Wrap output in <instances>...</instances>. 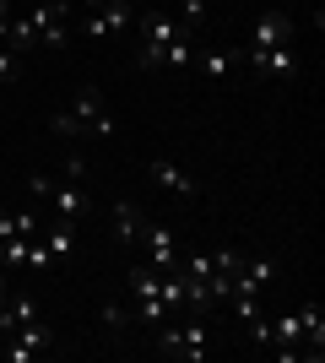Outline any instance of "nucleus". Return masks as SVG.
<instances>
[{
  "mask_svg": "<svg viewBox=\"0 0 325 363\" xmlns=\"http://www.w3.org/2000/svg\"><path fill=\"white\" fill-rule=\"evenodd\" d=\"M179 38H190V28L173 11H147V16H141L136 65H141V71H163V55H169V44H179Z\"/></svg>",
  "mask_w": 325,
  "mask_h": 363,
  "instance_id": "obj_1",
  "label": "nucleus"
},
{
  "mask_svg": "<svg viewBox=\"0 0 325 363\" xmlns=\"http://www.w3.org/2000/svg\"><path fill=\"white\" fill-rule=\"evenodd\" d=\"M136 244H141V260H147L157 277L173 272V266L185 260V250H179V233H173L169 223H141V239H136Z\"/></svg>",
  "mask_w": 325,
  "mask_h": 363,
  "instance_id": "obj_2",
  "label": "nucleus"
},
{
  "mask_svg": "<svg viewBox=\"0 0 325 363\" xmlns=\"http://www.w3.org/2000/svg\"><path fill=\"white\" fill-rule=\"evenodd\" d=\"M206 342H212V331H206L201 320H190V325H163V331H157V352H163V358H185V363H201Z\"/></svg>",
  "mask_w": 325,
  "mask_h": 363,
  "instance_id": "obj_3",
  "label": "nucleus"
},
{
  "mask_svg": "<svg viewBox=\"0 0 325 363\" xmlns=\"http://www.w3.org/2000/svg\"><path fill=\"white\" fill-rule=\"evenodd\" d=\"M71 120H76V136H114V114L103 108V98H98V87H76V104L65 108Z\"/></svg>",
  "mask_w": 325,
  "mask_h": 363,
  "instance_id": "obj_4",
  "label": "nucleus"
},
{
  "mask_svg": "<svg viewBox=\"0 0 325 363\" xmlns=\"http://www.w3.org/2000/svg\"><path fill=\"white\" fill-rule=\"evenodd\" d=\"M130 293H136V303H141V320L147 325H157V320L169 315V303H163V288H157V272L141 260V266H130Z\"/></svg>",
  "mask_w": 325,
  "mask_h": 363,
  "instance_id": "obj_5",
  "label": "nucleus"
},
{
  "mask_svg": "<svg viewBox=\"0 0 325 363\" xmlns=\"http://www.w3.org/2000/svg\"><path fill=\"white\" fill-rule=\"evenodd\" d=\"M249 65L266 82H293L298 76V44H277V49H249Z\"/></svg>",
  "mask_w": 325,
  "mask_h": 363,
  "instance_id": "obj_6",
  "label": "nucleus"
},
{
  "mask_svg": "<svg viewBox=\"0 0 325 363\" xmlns=\"http://www.w3.org/2000/svg\"><path fill=\"white\" fill-rule=\"evenodd\" d=\"M130 16H136V11H130V0H103L98 11H87V22H81V33L103 44V38H114V33H125V28H130Z\"/></svg>",
  "mask_w": 325,
  "mask_h": 363,
  "instance_id": "obj_7",
  "label": "nucleus"
},
{
  "mask_svg": "<svg viewBox=\"0 0 325 363\" xmlns=\"http://www.w3.org/2000/svg\"><path fill=\"white\" fill-rule=\"evenodd\" d=\"M277 44H293V16L287 11H261L255 28H249V49H277Z\"/></svg>",
  "mask_w": 325,
  "mask_h": 363,
  "instance_id": "obj_8",
  "label": "nucleus"
},
{
  "mask_svg": "<svg viewBox=\"0 0 325 363\" xmlns=\"http://www.w3.org/2000/svg\"><path fill=\"white\" fill-rule=\"evenodd\" d=\"M28 22H33V33H38V49H65V44H71L65 16H60V11H49L44 0H38V6H28Z\"/></svg>",
  "mask_w": 325,
  "mask_h": 363,
  "instance_id": "obj_9",
  "label": "nucleus"
},
{
  "mask_svg": "<svg viewBox=\"0 0 325 363\" xmlns=\"http://www.w3.org/2000/svg\"><path fill=\"white\" fill-rule=\"evenodd\" d=\"M49 336H55V331H49L44 320H28V325H16V331H11V347H6V358H11V363H33L38 352L49 347Z\"/></svg>",
  "mask_w": 325,
  "mask_h": 363,
  "instance_id": "obj_10",
  "label": "nucleus"
},
{
  "mask_svg": "<svg viewBox=\"0 0 325 363\" xmlns=\"http://www.w3.org/2000/svg\"><path fill=\"white\" fill-rule=\"evenodd\" d=\"M147 174H152V184H157V190H169V196H179V201H190V196H195V179H190L185 168H173L169 157H152V163H147Z\"/></svg>",
  "mask_w": 325,
  "mask_h": 363,
  "instance_id": "obj_11",
  "label": "nucleus"
},
{
  "mask_svg": "<svg viewBox=\"0 0 325 363\" xmlns=\"http://www.w3.org/2000/svg\"><path fill=\"white\" fill-rule=\"evenodd\" d=\"M44 201H55V217H65V223H81V212H87V190H81V184H71V179L49 184Z\"/></svg>",
  "mask_w": 325,
  "mask_h": 363,
  "instance_id": "obj_12",
  "label": "nucleus"
},
{
  "mask_svg": "<svg viewBox=\"0 0 325 363\" xmlns=\"http://www.w3.org/2000/svg\"><path fill=\"white\" fill-rule=\"evenodd\" d=\"M244 266V250H212V303H222L228 298V282H233V272Z\"/></svg>",
  "mask_w": 325,
  "mask_h": 363,
  "instance_id": "obj_13",
  "label": "nucleus"
},
{
  "mask_svg": "<svg viewBox=\"0 0 325 363\" xmlns=\"http://www.w3.org/2000/svg\"><path fill=\"white\" fill-rule=\"evenodd\" d=\"M38 239L49 244V255H55V266L60 260H71V250H76V223H65V217H55V223L38 233Z\"/></svg>",
  "mask_w": 325,
  "mask_h": 363,
  "instance_id": "obj_14",
  "label": "nucleus"
},
{
  "mask_svg": "<svg viewBox=\"0 0 325 363\" xmlns=\"http://www.w3.org/2000/svg\"><path fill=\"white\" fill-rule=\"evenodd\" d=\"M28 320H38V298H28V293L0 298V331H16V325H28Z\"/></svg>",
  "mask_w": 325,
  "mask_h": 363,
  "instance_id": "obj_15",
  "label": "nucleus"
},
{
  "mask_svg": "<svg viewBox=\"0 0 325 363\" xmlns=\"http://www.w3.org/2000/svg\"><path fill=\"white\" fill-rule=\"evenodd\" d=\"M114 239H120V244L141 239V212L130 206V201H114Z\"/></svg>",
  "mask_w": 325,
  "mask_h": 363,
  "instance_id": "obj_16",
  "label": "nucleus"
},
{
  "mask_svg": "<svg viewBox=\"0 0 325 363\" xmlns=\"http://www.w3.org/2000/svg\"><path fill=\"white\" fill-rule=\"evenodd\" d=\"M233 49H201V71H206V82H222V76L233 71Z\"/></svg>",
  "mask_w": 325,
  "mask_h": 363,
  "instance_id": "obj_17",
  "label": "nucleus"
},
{
  "mask_svg": "<svg viewBox=\"0 0 325 363\" xmlns=\"http://www.w3.org/2000/svg\"><path fill=\"white\" fill-rule=\"evenodd\" d=\"M0 266H6V272L28 266V239H0Z\"/></svg>",
  "mask_w": 325,
  "mask_h": 363,
  "instance_id": "obj_18",
  "label": "nucleus"
},
{
  "mask_svg": "<svg viewBox=\"0 0 325 363\" xmlns=\"http://www.w3.org/2000/svg\"><path fill=\"white\" fill-rule=\"evenodd\" d=\"M190 60H195V55H190V38H179V44H169V55H163V65H169V71H185Z\"/></svg>",
  "mask_w": 325,
  "mask_h": 363,
  "instance_id": "obj_19",
  "label": "nucleus"
},
{
  "mask_svg": "<svg viewBox=\"0 0 325 363\" xmlns=\"http://www.w3.org/2000/svg\"><path fill=\"white\" fill-rule=\"evenodd\" d=\"M179 22H185V28H201V22H206V0H185Z\"/></svg>",
  "mask_w": 325,
  "mask_h": 363,
  "instance_id": "obj_20",
  "label": "nucleus"
},
{
  "mask_svg": "<svg viewBox=\"0 0 325 363\" xmlns=\"http://www.w3.org/2000/svg\"><path fill=\"white\" fill-rule=\"evenodd\" d=\"M60 179L81 184V179H87V163H81V157H65V168H60Z\"/></svg>",
  "mask_w": 325,
  "mask_h": 363,
  "instance_id": "obj_21",
  "label": "nucleus"
},
{
  "mask_svg": "<svg viewBox=\"0 0 325 363\" xmlns=\"http://www.w3.org/2000/svg\"><path fill=\"white\" fill-rule=\"evenodd\" d=\"M22 71V60H16V49H6L0 44V82H6V76H16Z\"/></svg>",
  "mask_w": 325,
  "mask_h": 363,
  "instance_id": "obj_22",
  "label": "nucleus"
},
{
  "mask_svg": "<svg viewBox=\"0 0 325 363\" xmlns=\"http://www.w3.org/2000/svg\"><path fill=\"white\" fill-rule=\"evenodd\" d=\"M103 325H108V331H125V309H120V303H103Z\"/></svg>",
  "mask_w": 325,
  "mask_h": 363,
  "instance_id": "obj_23",
  "label": "nucleus"
},
{
  "mask_svg": "<svg viewBox=\"0 0 325 363\" xmlns=\"http://www.w3.org/2000/svg\"><path fill=\"white\" fill-rule=\"evenodd\" d=\"M0 239H22L16 233V212H0Z\"/></svg>",
  "mask_w": 325,
  "mask_h": 363,
  "instance_id": "obj_24",
  "label": "nucleus"
},
{
  "mask_svg": "<svg viewBox=\"0 0 325 363\" xmlns=\"http://www.w3.org/2000/svg\"><path fill=\"white\" fill-rule=\"evenodd\" d=\"M49 184H55L49 174H28V190H33V196H49Z\"/></svg>",
  "mask_w": 325,
  "mask_h": 363,
  "instance_id": "obj_25",
  "label": "nucleus"
},
{
  "mask_svg": "<svg viewBox=\"0 0 325 363\" xmlns=\"http://www.w3.org/2000/svg\"><path fill=\"white\" fill-rule=\"evenodd\" d=\"M11 38V0H0V44Z\"/></svg>",
  "mask_w": 325,
  "mask_h": 363,
  "instance_id": "obj_26",
  "label": "nucleus"
},
{
  "mask_svg": "<svg viewBox=\"0 0 325 363\" xmlns=\"http://www.w3.org/2000/svg\"><path fill=\"white\" fill-rule=\"evenodd\" d=\"M44 6H49V11H60V16H65V6H71V0H44Z\"/></svg>",
  "mask_w": 325,
  "mask_h": 363,
  "instance_id": "obj_27",
  "label": "nucleus"
},
{
  "mask_svg": "<svg viewBox=\"0 0 325 363\" xmlns=\"http://www.w3.org/2000/svg\"><path fill=\"white\" fill-rule=\"evenodd\" d=\"M0 298H6V288H0Z\"/></svg>",
  "mask_w": 325,
  "mask_h": 363,
  "instance_id": "obj_28",
  "label": "nucleus"
}]
</instances>
